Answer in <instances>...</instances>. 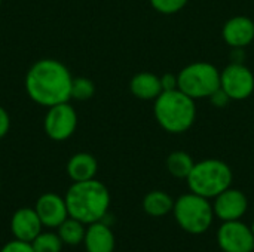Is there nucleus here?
Segmentation results:
<instances>
[{"mask_svg": "<svg viewBox=\"0 0 254 252\" xmlns=\"http://www.w3.org/2000/svg\"><path fill=\"white\" fill-rule=\"evenodd\" d=\"M173 215L179 227L189 235H204L216 218L210 199L196 193H183L174 201Z\"/></svg>", "mask_w": 254, "mask_h": 252, "instance_id": "nucleus-5", "label": "nucleus"}, {"mask_svg": "<svg viewBox=\"0 0 254 252\" xmlns=\"http://www.w3.org/2000/svg\"><path fill=\"white\" fill-rule=\"evenodd\" d=\"M223 42L232 48H247L254 42V19L247 15L229 18L222 28Z\"/></svg>", "mask_w": 254, "mask_h": 252, "instance_id": "nucleus-12", "label": "nucleus"}, {"mask_svg": "<svg viewBox=\"0 0 254 252\" xmlns=\"http://www.w3.org/2000/svg\"><path fill=\"white\" fill-rule=\"evenodd\" d=\"M95 94V85L88 77H73L71 82V100L88 101Z\"/></svg>", "mask_w": 254, "mask_h": 252, "instance_id": "nucleus-21", "label": "nucleus"}, {"mask_svg": "<svg viewBox=\"0 0 254 252\" xmlns=\"http://www.w3.org/2000/svg\"><path fill=\"white\" fill-rule=\"evenodd\" d=\"M246 48H232L231 53H229V59L231 62H237V64H246Z\"/></svg>", "mask_w": 254, "mask_h": 252, "instance_id": "nucleus-27", "label": "nucleus"}, {"mask_svg": "<svg viewBox=\"0 0 254 252\" xmlns=\"http://www.w3.org/2000/svg\"><path fill=\"white\" fill-rule=\"evenodd\" d=\"M250 229H252V232H253V235H254V221L252 223V226H250Z\"/></svg>", "mask_w": 254, "mask_h": 252, "instance_id": "nucleus-28", "label": "nucleus"}, {"mask_svg": "<svg viewBox=\"0 0 254 252\" xmlns=\"http://www.w3.org/2000/svg\"><path fill=\"white\" fill-rule=\"evenodd\" d=\"M159 79H161L162 92H164V91H174V89H179V77H177V74L165 73V74L159 76Z\"/></svg>", "mask_w": 254, "mask_h": 252, "instance_id": "nucleus-25", "label": "nucleus"}, {"mask_svg": "<svg viewBox=\"0 0 254 252\" xmlns=\"http://www.w3.org/2000/svg\"><path fill=\"white\" fill-rule=\"evenodd\" d=\"M43 224L34 208H19L13 212L10 220V232L15 239L33 242L42 233Z\"/></svg>", "mask_w": 254, "mask_h": 252, "instance_id": "nucleus-13", "label": "nucleus"}, {"mask_svg": "<svg viewBox=\"0 0 254 252\" xmlns=\"http://www.w3.org/2000/svg\"><path fill=\"white\" fill-rule=\"evenodd\" d=\"M150 6L162 15H174L186 7L189 0H149Z\"/></svg>", "mask_w": 254, "mask_h": 252, "instance_id": "nucleus-22", "label": "nucleus"}, {"mask_svg": "<svg viewBox=\"0 0 254 252\" xmlns=\"http://www.w3.org/2000/svg\"><path fill=\"white\" fill-rule=\"evenodd\" d=\"M83 245L86 252H113L116 248V239L106 221H97L88 224Z\"/></svg>", "mask_w": 254, "mask_h": 252, "instance_id": "nucleus-14", "label": "nucleus"}, {"mask_svg": "<svg viewBox=\"0 0 254 252\" xmlns=\"http://www.w3.org/2000/svg\"><path fill=\"white\" fill-rule=\"evenodd\" d=\"M217 245L222 252H253L254 235L241 220L223 221L217 229Z\"/></svg>", "mask_w": 254, "mask_h": 252, "instance_id": "nucleus-9", "label": "nucleus"}, {"mask_svg": "<svg viewBox=\"0 0 254 252\" xmlns=\"http://www.w3.org/2000/svg\"><path fill=\"white\" fill-rule=\"evenodd\" d=\"M196 101L180 89L164 91L153 101V116L158 125L168 134L188 132L196 122Z\"/></svg>", "mask_w": 254, "mask_h": 252, "instance_id": "nucleus-3", "label": "nucleus"}, {"mask_svg": "<svg viewBox=\"0 0 254 252\" xmlns=\"http://www.w3.org/2000/svg\"><path fill=\"white\" fill-rule=\"evenodd\" d=\"M34 209L43 227L48 229H58V226L70 217L65 199L57 193H43L37 199Z\"/></svg>", "mask_w": 254, "mask_h": 252, "instance_id": "nucleus-11", "label": "nucleus"}, {"mask_svg": "<svg viewBox=\"0 0 254 252\" xmlns=\"http://www.w3.org/2000/svg\"><path fill=\"white\" fill-rule=\"evenodd\" d=\"M68 215L79 220L85 226L106 218L110 208V192L98 180L73 183L65 196Z\"/></svg>", "mask_w": 254, "mask_h": 252, "instance_id": "nucleus-2", "label": "nucleus"}, {"mask_svg": "<svg viewBox=\"0 0 254 252\" xmlns=\"http://www.w3.org/2000/svg\"><path fill=\"white\" fill-rule=\"evenodd\" d=\"M65 171L73 183L88 181V180L95 178L97 171H98V162L91 153L80 151V153L73 154L68 159Z\"/></svg>", "mask_w": 254, "mask_h": 252, "instance_id": "nucleus-16", "label": "nucleus"}, {"mask_svg": "<svg viewBox=\"0 0 254 252\" xmlns=\"http://www.w3.org/2000/svg\"><path fill=\"white\" fill-rule=\"evenodd\" d=\"M71 82L73 76L67 65L54 58L36 61L24 80L28 98L46 108L71 100Z\"/></svg>", "mask_w": 254, "mask_h": 252, "instance_id": "nucleus-1", "label": "nucleus"}, {"mask_svg": "<svg viewBox=\"0 0 254 252\" xmlns=\"http://www.w3.org/2000/svg\"><path fill=\"white\" fill-rule=\"evenodd\" d=\"M9 129H10V116L6 111V108L0 105V140L7 135Z\"/></svg>", "mask_w": 254, "mask_h": 252, "instance_id": "nucleus-26", "label": "nucleus"}, {"mask_svg": "<svg viewBox=\"0 0 254 252\" xmlns=\"http://www.w3.org/2000/svg\"><path fill=\"white\" fill-rule=\"evenodd\" d=\"M85 233H86L85 224L71 217H68L58 226V236L64 245H70V247L80 245L85 239Z\"/></svg>", "mask_w": 254, "mask_h": 252, "instance_id": "nucleus-19", "label": "nucleus"}, {"mask_svg": "<svg viewBox=\"0 0 254 252\" xmlns=\"http://www.w3.org/2000/svg\"><path fill=\"white\" fill-rule=\"evenodd\" d=\"M213 209L222 223L241 220L249 211V199L240 189L229 187L213 199Z\"/></svg>", "mask_w": 254, "mask_h": 252, "instance_id": "nucleus-10", "label": "nucleus"}, {"mask_svg": "<svg viewBox=\"0 0 254 252\" xmlns=\"http://www.w3.org/2000/svg\"><path fill=\"white\" fill-rule=\"evenodd\" d=\"M77 128V113L68 102H61L48 108L43 119L45 134L52 141L68 140Z\"/></svg>", "mask_w": 254, "mask_h": 252, "instance_id": "nucleus-8", "label": "nucleus"}, {"mask_svg": "<svg viewBox=\"0 0 254 252\" xmlns=\"http://www.w3.org/2000/svg\"><path fill=\"white\" fill-rule=\"evenodd\" d=\"M0 6H1V0H0Z\"/></svg>", "mask_w": 254, "mask_h": 252, "instance_id": "nucleus-29", "label": "nucleus"}, {"mask_svg": "<svg viewBox=\"0 0 254 252\" xmlns=\"http://www.w3.org/2000/svg\"><path fill=\"white\" fill-rule=\"evenodd\" d=\"M193 165H195L193 157L188 151H183V150H176V151L170 153L167 157V162H165L168 174L177 180H186L189 177Z\"/></svg>", "mask_w": 254, "mask_h": 252, "instance_id": "nucleus-18", "label": "nucleus"}, {"mask_svg": "<svg viewBox=\"0 0 254 252\" xmlns=\"http://www.w3.org/2000/svg\"><path fill=\"white\" fill-rule=\"evenodd\" d=\"M210 102H211V105L213 107H216V108H226L229 104H231V98H229V95L222 89V88H219L210 98Z\"/></svg>", "mask_w": 254, "mask_h": 252, "instance_id": "nucleus-24", "label": "nucleus"}, {"mask_svg": "<svg viewBox=\"0 0 254 252\" xmlns=\"http://www.w3.org/2000/svg\"><path fill=\"white\" fill-rule=\"evenodd\" d=\"M174 201L176 199H173L171 195L164 190H152L143 198L141 206L147 215L161 218L173 212Z\"/></svg>", "mask_w": 254, "mask_h": 252, "instance_id": "nucleus-17", "label": "nucleus"}, {"mask_svg": "<svg viewBox=\"0 0 254 252\" xmlns=\"http://www.w3.org/2000/svg\"><path fill=\"white\" fill-rule=\"evenodd\" d=\"M0 252H34L33 247L30 242H24V241H18V239H13L7 244H4L1 247Z\"/></svg>", "mask_w": 254, "mask_h": 252, "instance_id": "nucleus-23", "label": "nucleus"}, {"mask_svg": "<svg viewBox=\"0 0 254 252\" xmlns=\"http://www.w3.org/2000/svg\"><path fill=\"white\" fill-rule=\"evenodd\" d=\"M186 183L189 192L211 201L226 189L232 187L234 172L226 162L210 157L195 162Z\"/></svg>", "mask_w": 254, "mask_h": 252, "instance_id": "nucleus-4", "label": "nucleus"}, {"mask_svg": "<svg viewBox=\"0 0 254 252\" xmlns=\"http://www.w3.org/2000/svg\"><path fill=\"white\" fill-rule=\"evenodd\" d=\"M220 88L232 101H246L254 94V73L246 64L229 62L220 70Z\"/></svg>", "mask_w": 254, "mask_h": 252, "instance_id": "nucleus-7", "label": "nucleus"}, {"mask_svg": "<svg viewBox=\"0 0 254 252\" xmlns=\"http://www.w3.org/2000/svg\"><path fill=\"white\" fill-rule=\"evenodd\" d=\"M179 89L193 98H210L220 88V70L208 61H195L183 67L179 73Z\"/></svg>", "mask_w": 254, "mask_h": 252, "instance_id": "nucleus-6", "label": "nucleus"}, {"mask_svg": "<svg viewBox=\"0 0 254 252\" xmlns=\"http://www.w3.org/2000/svg\"><path fill=\"white\" fill-rule=\"evenodd\" d=\"M131 94L141 101H155L162 94L161 79L150 71H140L129 80Z\"/></svg>", "mask_w": 254, "mask_h": 252, "instance_id": "nucleus-15", "label": "nucleus"}, {"mask_svg": "<svg viewBox=\"0 0 254 252\" xmlns=\"http://www.w3.org/2000/svg\"><path fill=\"white\" fill-rule=\"evenodd\" d=\"M63 245L64 244L60 239L58 233H49V232H42L31 242L34 252H61Z\"/></svg>", "mask_w": 254, "mask_h": 252, "instance_id": "nucleus-20", "label": "nucleus"}]
</instances>
